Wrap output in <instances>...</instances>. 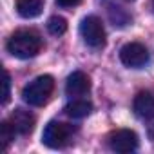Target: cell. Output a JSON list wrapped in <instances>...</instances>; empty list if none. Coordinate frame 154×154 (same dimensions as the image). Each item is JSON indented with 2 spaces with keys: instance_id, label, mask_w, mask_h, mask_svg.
I'll return each instance as SVG.
<instances>
[{
  "instance_id": "obj_1",
  "label": "cell",
  "mask_w": 154,
  "mask_h": 154,
  "mask_svg": "<svg viewBox=\"0 0 154 154\" xmlns=\"http://www.w3.org/2000/svg\"><path fill=\"white\" fill-rule=\"evenodd\" d=\"M42 49V38L38 33L29 29H20L8 40V51L11 56L20 60L35 58Z\"/></svg>"
},
{
  "instance_id": "obj_14",
  "label": "cell",
  "mask_w": 154,
  "mask_h": 154,
  "mask_svg": "<svg viewBox=\"0 0 154 154\" xmlns=\"http://www.w3.org/2000/svg\"><path fill=\"white\" fill-rule=\"evenodd\" d=\"M9 87H11L9 72L4 71V82H2V105H6V103L9 102Z\"/></svg>"
},
{
  "instance_id": "obj_11",
  "label": "cell",
  "mask_w": 154,
  "mask_h": 154,
  "mask_svg": "<svg viewBox=\"0 0 154 154\" xmlns=\"http://www.w3.org/2000/svg\"><path fill=\"white\" fill-rule=\"evenodd\" d=\"M63 111H65V114H67L69 118L80 120V118H85V116L91 114L93 105H91V102H87V100H72L71 103L65 105Z\"/></svg>"
},
{
  "instance_id": "obj_13",
  "label": "cell",
  "mask_w": 154,
  "mask_h": 154,
  "mask_svg": "<svg viewBox=\"0 0 154 154\" xmlns=\"http://www.w3.org/2000/svg\"><path fill=\"white\" fill-rule=\"evenodd\" d=\"M15 134H17V129L13 127L11 122H2V125H0V140H2L4 149H8V145L15 140Z\"/></svg>"
},
{
  "instance_id": "obj_8",
  "label": "cell",
  "mask_w": 154,
  "mask_h": 154,
  "mask_svg": "<svg viewBox=\"0 0 154 154\" xmlns=\"http://www.w3.org/2000/svg\"><path fill=\"white\" fill-rule=\"evenodd\" d=\"M134 112L140 116V118H154V94L149 93V91H143V93H138L136 98H134Z\"/></svg>"
},
{
  "instance_id": "obj_6",
  "label": "cell",
  "mask_w": 154,
  "mask_h": 154,
  "mask_svg": "<svg viewBox=\"0 0 154 154\" xmlns=\"http://www.w3.org/2000/svg\"><path fill=\"white\" fill-rule=\"evenodd\" d=\"M109 147L114 152H122V154L132 152V150L138 149V134L134 131H131V129L114 131L109 136Z\"/></svg>"
},
{
  "instance_id": "obj_4",
  "label": "cell",
  "mask_w": 154,
  "mask_h": 154,
  "mask_svg": "<svg viewBox=\"0 0 154 154\" xmlns=\"http://www.w3.org/2000/svg\"><path fill=\"white\" fill-rule=\"evenodd\" d=\"M71 127L60 122H51L45 125L44 134H42V141L44 145H47L49 149H62L71 141Z\"/></svg>"
},
{
  "instance_id": "obj_2",
  "label": "cell",
  "mask_w": 154,
  "mask_h": 154,
  "mask_svg": "<svg viewBox=\"0 0 154 154\" xmlns=\"http://www.w3.org/2000/svg\"><path fill=\"white\" fill-rule=\"evenodd\" d=\"M54 89V80H53V76L49 74H42V76H36V78L33 82H29L24 91H22V96H24V102L33 105V107H40L44 105L51 93Z\"/></svg>"
},
{
  "instance_id": "obj_16",
  "label": "cell",
  "mask_w": 154,
  "mask_h": 154,
  "mask_svg": "<svg viewBox=\"0 0 154 154\" xmlns=\"http://www.w3.org/2000/svg\"><path fill=\"white\" fill-rule=\"evenodd\" d=\"M152 9H154V0H152Z\"/></svg>"
},
{
  "instance_id": "obj_9",
  "label": "cell",
  "mask_w": 154,
  "mask_h": 154,
  "mask_svg": "<svg viewBox=\"0 0 154 154\" xmlns=\"http://www.w3.org/2000/svg\"><path fill=\"white\" fill-rule=\"evenodd\" d=\"M9 122L13 123V127H15L17 132H20V134H27V132H31L33 127H35V116L29 114L27 111H22V109H17V111L11 114Z\"/></svg>"
},
{
  "instance_id": "obj_12",
  "label": "cell",
  "mask_w": 154,
  "mask_h": 154,
  "mask_svg": "<svg viewBox=\"0 0 154 154\" xmlns=\"http://www.w3.org/2000/svg\"><path fill=\"white\" fill-rule=\"evenodd\" d=\"M47 31L54 36H60L67 31V22L63 17H51L47 22Z\"/></svg>"
},
{
  "instance_id": "obj_5",
  "label": "cell",
  "mask_w": 154,
  "mask_h": 154,
  "mask_svg": "<svg viewBox=\"0 0 154 154\" xmlns=\"http://www.w3.org/2000/svg\"><path fill=\"white\" fill-rule=\"evenodd\" d=\"M120 60L123 65L131 67V69H140L149 62V51L143 44L138 42H131L125 44L120 51Z\"/></svg>"
},
{
  "instance_id": "obj_3",
  "label": "cell",
  "mask_w": 154,
  "mask_h": 154,
  "mask_svg": "<svg viewBox=\"0 0 154 154\" xmlns=\"http://www.w3.org/2000/svg\"><path fill=\"white\" fill-rule=\"evenodd\" d=\"M80 35L84 38V42L93 47V49H102L105 45V29L103 24L98 17L89 15L82 20L80 24Z\"/></svg>"
},
{
  "instance_id": "obj_10",
  "label": "cell",
  "mask_w": 154,
  "mask_h": 154,
  "mask_svg": "<svg viewBox=\"0 0 154 154\" xmlns=\"http://www.w3.org/2000/svg\"><path fill=\"white\" fill-rule=\"evenodd\" d=\"M15 8L22 18H36L44 9V0H17Z\"/></svg>"
},
{
  "instance_id": "obj_7",
  "label": "cell",
  "mask_w": 154,
  "mask_h": 154,
  "mask_svg": "<svg viewBox=\"0 0 154 154\" xmlns=\"http://www.w3.org/2000/svg\"><path fill=\"white\" fill-rule=\"evenodd\" d=\"M91 89V82H89V76L82 71H74L72 74L67 76V82H65V93L71 98H78L87 94Z\"/></svg>"
},
{
  "instance_id": "obj_15",
  "label": "cell",
  "mask_w": 154,
  "mask_h": 154,
  "mask_svg": "<svg viewBox=\"0 0 154 154\" xmlns=\"http://www.w3.org/2000/svg\"><path fill=\"white\" fill-rule=\"evenodd\" d=\"M56 4L60 8H76L82 4V0H56Z\"/></svg>"
}]
</instances>
